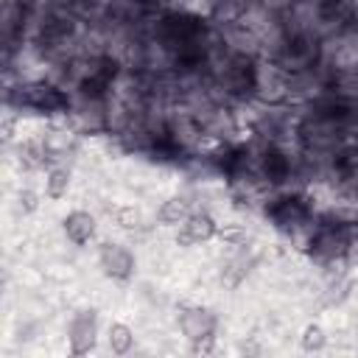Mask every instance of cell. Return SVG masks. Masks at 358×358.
<instances>
[{
	"mask_svg": "<svg viewBox=\"0 0 358 358\" xmlns=\"http://www.w3.org/2000/svg\"><path fill=\"white\" fill-rule=\"evenodd\" d=\"M134 252L123 243H115V241H106L98 246V268L112 277V280H129L134 274Z\"/></svg>",
	"mask_w": 358,
	"mask_h": 358,
	"instance_id": "6da1fadb",
	"label": "cell"
},
{
	"mask_svg": "<svg viewBox=\"0 0 358 358\" xmlns=\"http://www.w3.org/2000/svg\"><path fill=\"white\" fill-rule=\"evenodd\" d=\"M324 344H327V333L319 324H308L302 330V347L305 350H322Z\"/></svg>",
	"mask_w": 358,
	"mask_h": 358,
	"instance_id": "8fae6325",
	"label": "cell"
},
{
	"mask_svg": "<svg viewBox=\"0 0 358 358\" xmlns=\"http://www.w3.org/2000/svg\"><path fill=\"white\" fill-rule=\"evenodd\" d=\"M36 193L34 190H20V207H22V213H31V210H36Z\"/></svg>",
	"mask_w": 358,
	"mask_h": 358,
	"instance_id": "7c38bea8",
	"label": "cell"
},
{
	"mask_svg": "<svg viewBox=\"0 0 358 358\" xmlns=\"http://www.w3.org/2000/svg\"><path fill=\"white\" fill-rule=\"evenodd\" d=\"M70 190V165H50L45 173V196L59 201Z\"/></svg>",
	"mask_w": 358,
	"mask_h": 358,
	"instance_id": "52a82bcc",
	"label": "cell"
},
{
	"mask_svg": "<svg viewBox=\"0 0 358 358\" xmlns=\"http://www.w3.org/2000/svg\"><path fill=\"white\" fill-rule=\"evenodd\" d=\"M109 215L115 218V224L120 227V229H126V232H140L145 224H143V215H140V210L134 207V204H120V207H115V210H109Z\"/></svg>",
	"mask_w": 358,
	"mask_h": 358,
	"instance_id": "9c48e42d",
	"label": "cell"
},
{
	"mask_svg": "<svg viewBox=\"0 0 358 358\" xmlns=\"http://www.w3.org/2000/svg\"><path fill=\"white\" fill-rule=\"evenodd\" d=\"M218 238H221V243H227V246H232V249L249 243V232H246L243 224H224V227L218 229Z\"/></svg>",
	"mask_w": 358,
	"mask_h": 358,
	"instance_id": "30bf717a",
	"label": "cell"
},
{
	"mask_svg": "<svg viewBox=\"0 0 358 358\" xmlns=\"http://www.w3.org/2000/svg\"><path fill=\"white\" fill-rule=\"evenodd\" d=\"M176 324H179V333H182L190 344H196V341H204V338L215 336L218 319H215V313H213L210 308L187 305V308H182V310H179Z\"/></svg>",
	"mask_w": 358,
	"mask_h": 358,
	"instance_id": "7a4b0ae2",
	"label": "cell"
},
{
	"mask_svg": "<svg viewBox=\"0 0 358 358\" xmlns=\"http://www.w3.org/2000/svg\"><path fill=\"white\" fill-rule=\"evenodd\" d=\"M193 210H196V204H193L190 193L171 196V199H165V201L159 204V210H157V221H159L162 227H179Z\"/></svg>",
	"mask_w": 358,
	"mask_h": 358,
	"instance_id": "8992f818",
	"label": "cell"
},
{
	"mask_svg": "<svg viewBox=\"0 0 358 358\" xmlns=\"http://www.w3.org/2000/svg\"><path fill=\"white\" fill-rule=\"evenodd\" d=\"M95 336H98V322H95V310H78L70 319L67 327V338H70V350L76 355H87L95 347Z\"/></svg>",
	"mask_w": 358,
	"mask_h": 358,
	"instance_id": "277c9868",
	"label": "cell"
},
{
	"mask_svg": "<svg viewBox=\"0 0 358 358\" xmlns=\"http://www.w3.org/2000/svg\"><path fill=\"white\" fill-rule=\"evenodd\" d=\"M62 227H64V235H67V241L73 246H84V243H90L95 238V215L87 213V210L67 213L64 221H62Z\"/></svg>",
	"mask_w": 358,
	"mask_h": 358,
	"instance_id": "5b68a950",
	"label": "cell"
},
{
	"mask_svg": "<svg viewBox=\"0 0 358 358\" xmlns=\"http://www.w3.org/2000/svg\"><path fill=\"white\" fill-rule=\"evenodd\" d=\"M215 235H218V224L213 221L210 210L196 207V210L179 224V229H176V246L190 249V246H199V243H204V241H210V238H215Z\"/></svg>",
	"mask_w": 358,
	"mask_h": 358,
	"instance_id": "3957f363",
	"label": "cell"
},
{
	"mask_svg": "<svg viewBox=\"0 0 358 358\" xmlns=\"http://www.w3.org/2000/svg\"><path fill=\"white\" fill-rule=\"evenodd\" d=\"M134 347V330L126 324V322H112L109 324V350L123 355Z\"/></svg>",
	"mask_w": 358,
	"mask_h": 358,
	"instance_id": "ba28073f",
	"label": "cell"
}]
</instances>
